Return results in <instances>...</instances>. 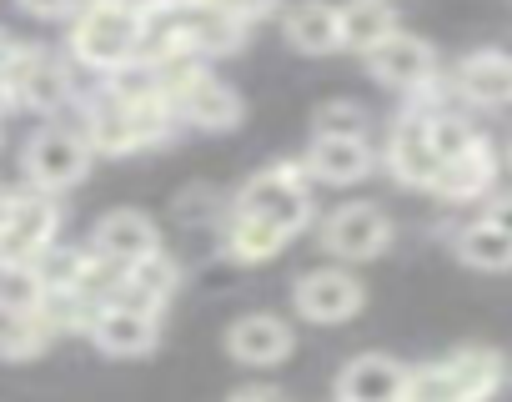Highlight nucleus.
Listing matches in <instances>:
<instances>
[{
  "instance_id": "f257e3e1",
  "label": "nucleus",
  "mask_w": 512,
  "mask_h": 402,
  "mask_svg": "<svg viewBox=\"0 0 512 402\" xmlns=\"http://www.w3.org/2000/svg\"><path fill=\"white\" fill-rule=\"evenodd\" d=\"M141 51V0H86L71 26V56L91 71H116Z\"/></svg>"
},
{
  "instance_id": "f03ea898",
  "label": "nucleus",
  "mask_w": 512,
  "mask_h": 402,
  "mask_svg": "<svg viewBox=\"0 0 512 402\" xmlns=\"http://www.w3.org/2000/svg\"><path fill=\"white\" fill-rule=\"evenodd\" d=\"M307 161H277L267 171H256L241 191H236V207L241 217H256V222H267L277 227L287 242L297 232L312 227V191H307Z\"/></svg>"
},
{
  "instance_id": "7ed1b4c3",
  "label": "nucleus",
  "mask_w": 512,
  "mask_h": 402,
  "mask_svg": "<svg viewBox=\"0 0 512 402\" xmlns=\"http://www.w3.org/2000/svg\"><path fill=\"white\" fill-rule=\"evenodd\" d=\"M86 171H91V146L76 126H41L26 141V181L36 191L61 196L66 186L86 181Z\"/></svg>"
},
{
  "instance_id": "20e7f679",
  "label": "nucleus",
  "mask_w": 512,
  "mask_h": 402,
  "mask_svg": "<svg viewBox=\"0 0 512 402\" xmlns=\"http://www.w3.org/2000/svg\"><path fill=\"white\" fill-rule=\"evenodd\" d=\"M56 227H61V207L51 191H11V217L0 227V262H16V267H31L51 242H56Z\"/></svg>"
},
{
  "instance_id": "39448f33",
  "label": "nucleus",
  "mask_w": 512,
  "mask_h": 402,
  "mask_svg": "<svg viewBox=\"0 0 512 402\" xmlns=\"http://www.w3.org/2000/svg\"><path fill=\"white\" fill-rule=\"evenodd\" d=\"M322 247L337 262H372L392 247V222L372 201H347L322 222Z\"/></svg>"
},
{
  "instance_id": "423d86ee",
  "label": "nucleus",
  "mask_w": 512,
  "mask_h": 402,
  "mask_svg": "<svg viewBox=\"0 0 512 402\" xmlns=\"http://www.w3.org/2000/svg\"><path fill=\"white\" fill-rule=\"evenodd\" d=\"M362 302H367V287H362L357 272H347V267H317V272H307V277L297 282V292H292L297 317H302V322H317V327H332V322L357 317Z\"/></svg>"
},
{
  "instance_id": "0eeeda50",
  "label": "nucleus",
  "mask_w": 512,
  "mask_h": 402,
  "mask_svg": "<svg viewBox=\"0 0 512 402\" xmlns=\"http://www.w3.org/2000/svg\"><path fill=\"white\" fill-rule=\"evenodd\" d=\"M166 101H171L176 121L201 126V131H231V126L241 121V96H236L226 81H216L206 66H196L191 76H181V81L166 91Z\"/></svg>"
},
{
  "instance_id": "6e6552de",
  "label": "nucleus",
  "mask_w": 512,
  "mask_h": 402,
  "mask_svg": "<svg viewBox=\"0 0 512 402\" xmlns=\"http://www.w3.org/2000/svg\"><path fill=\"white\" fill-rule=\"evenodd\" d=\"M367 71H372V81H382L387 91L412 96L422 81H432V76H437V51H432L422 36L392 31L377 51H367Z\"/></svg>"
},
{
  "instance_id": "1a4fd4ad",
  "label": "nucleus",
  "mask_w": 512,
  "mask_h": 402,
  "mask_svg": "<svg viewBox=\"0 0 512 402\" xmlns=\"http://www.w3.org/2000/svg\"><path fill=\"white\" fill-rule=\"evenodd\" d=\"M6 86H11V101H16V106H31V111H41V116H56V111L71 106V96H76L71 71H66L56 56L36 51V46H26V56L16 61V71H11Z\"/></svg>"
},
{
  "instance_id": "9d476101",
  "label": "nucleus",
  "mask_w": 512,
  "mask_h": 402,
  "mask_svg": "<svg viewBox=\"0 0 512 402\" xmlns=\"http://www.w3.org/2000/svg\"><path fill=\"white\" fill-rule=\"evenodd\" d=\"M292 347H297V332L277 312H246L226 327V352L246 367H277L292 357Z\"/></svg>"
},
{
  "instance_id": "9b49d317",
  "label": "nucleus",
  "mask_w": 512,
  "mask_h": 402,
  "mask_svg": "<svg viewBox=\"0 0 512 402\" xmlns=\"http://www.w3.org/2000/svg\"><path fill=\"white\" fill-rule=\"evenodd\" d=\"M382 161H387V171H392L402 186H417V191H432V181H437V171H442V161H437V151H432V141H427V121L412 116V111L392 126Z\"/></svg>"
},
{
  "instance_id": "f8f14e48",
  "label": "nucleus",
  "mask_w": 512,
  "mask_h": 402,
  "mask_svg": "<svg viewBox=\"0 0 512 402\" xmlns=\"http://www.w3.org/2000/svg\"><path fill=\"white\" fill-rule=\"evenodd\" d=\"M91 252L106 257V262H116V267H131V262L161 252V232H156V222H151L146 212L121 207V212H106V217L96 222V232H91Z\"/></svg>"
},
{
  "instance_id": "ddd939ff",
  "label": "nucleus",
  "mask_w": 512,
  "mask_h": 402,
  "mask_svg": "<svg viewBox=\"0 0 512 402\" xmlns=\"http://www.w3.org/2000/svg\"><path fill=\"white\" fill-rule=\"evenodd\" d=\"M106 357H146L161 337V322L156 312H141V307H126V302H111L96 312L91 332H86Z\"/></svg>"
},
{
  "instance_id": "4468645a",
  "label": "nucleus",
  "mask_w": 512,
  "mask_h": 402,
  "mask_svg": "<svg viewBox=\"0 0 512 402\" xmlns=\"http://www.w3.org/2000/svg\"><path fill=\"white\" fill-rule=\"evenodd\" d=\"M407 392V362L387 352H362L337 372V402H402Z\"/></svg>"
},
{
  "instance_id": "2eb2a0df",
  "label": "nucleus",
  "mask_w": 512,
  "mask_h": 402,
  "mask_svg": "<svg viewBox=\"0 0 512 402\" xmlns=\"http://www.w3.org/2000/svg\"><path fill=\"white\" fill-rule=\"evenodd\" d=\"M442 372H447L457 402H492V397L502 392V382H507V357L472 342V347L447 352V357H442Z\"/></svg>"
},
{
  "instance_id": "dca6fc26",
  "label": "nucleus",
  "mask_w": 512,
  "mask_h": 402,
  "mask_svg": "<svg viewBox=\"0 0 512 402\" xmlns=\"http://www.w3.org/2000/svg\"><path fill=\"white\" fill-rule=\"evenodd\" d=\"M457 101L467 106H507L512 101V56L507 51H472L452 76Z\"/></svg>"
},
{
  "instance_id": "f3484780",
  "label": "nucleus",
  "mask_w": 512,
  "mask_h": 402,
  "mask_svg": "<svg viewBox=\"0 0 512 402\" xmlns=\"http://www.w3.org/2000/svg\"><path fill=\"white\" fill-rule=\"evenodd\" d=\"M307 176L312 181H327V186H352L362 176H372L377 166V151L367 141H337V136H312L307 146Z\"/></svg>"
},
{
  "instance_id": "a211bd4d",
  "label": "nucleus",
  "mask_w": 512,
  "mask_h": 402,
  "mask_svg": "<svg viewBox=\"0 0 512 402\" xmlns=\"http://www.w3.org/2000/svg\"><path fill=\"white\" fill-rule=\"evenodd\" d=\"M282 36L302 56H332V51H342L337 6H327V0H297V6H287V16H282Z\"/></svg>"
},
{
  "instance_id": "6ab92c4d",
  "label": "nucleus",
  "mask_w": 512,
  "mask_h": 402,
  "mask_svg": "<svg viewBox=\"0 0 512 402\" xmlns=\"http://www.w3.org/2000/svg\"><path fill=\"white\" fill-rule=\"evenodd\" d=\"M76 131L86 136L91 156H96V151H101V156L141 151V146H136V126H131L126 101H116V96H106V91H96V101H86V111H81V126H76Z\"/></svg>"
},
{
  "instance_id": "aec40b11",
  "label": "nucleus",
  "mask_w": 512,
  "mask_h": 402,
  "mask_svg": "<svg viewBox=\"0 0 512 402\" xmlns=\"http://www.w3.org/2000/svg\"><path fill=\"white\" fill-rule=\"evenodd\" d=\"M492 181H497V156H492L487 141H477L472 151L442 161L432 191H437L442 201H477V196H492Z\"/></svg>"
},
{
  "instance_id": "412c9836",
  "label": "nucleus",
  "mask_w": 512,
  "mask_h": 402,
  "mask_svg": "<svg viewBox=\"0 0 512 402\" xmlns=\"http://www.w3.org/2000/svg\"><path fill=\"white\" fill-rule=\"evenodd\" d=\"M176 287H181V267H176L166 252H151V257H141V262L126 267V282H121V297H116V302L161 317V307L176 297Z\"/></svg>"
},
{
  "instance_id": "4be33fe9",
  "label": "nucleus",
  "mask_w": 512,
  "mask_h": 402,
  "mask_svg": "<svg viewBox=\"0 0 512 402\" xmlns=\"http://www.w3.org/2000/svg\"><path fill=\"white\" fill-rule=\"evenodd\" d=\"M337 26H342V51L367 56L397 31V11L392 0H347V6H337Z\"/></svg>"
},
{
  "instance_id": "5701e85b",
  "label": "nucleus",
  "mask_w": 512,
  "mask_h": 402,
  "mask_svg": "<svg viewBox=\"0 0 512 402\" xmlns=\"http://www.w3.org/2000/svg\"><path fill=\"white\" fill-rule=\"evenodd\" d=\"M452 252H457V262H467V267H477V272H507V267H512V237H507L502 227H492L487 217L467 222V227L452 237Z\"/></svg>"
},
{
  "instance_id": "b1692460",
  "label": "nucleus",
  "mask_w": 512,
  "mask_h": 402,
  "mask_svg": "<svg viewBox=\"0 0 512 402\" xmlns=\"http://www.w3.org/2000/svg\"><path fill=\"white\" fill-rule=\"evenodd\" d=\"M282 247H287V237H282L277 227H267V222H256V217L231 212V222H226V257H231V262L256 267V262H272Z\"/></svg>"
},
{
  "instance_id": "393cba45",
  "label": "nucleus",
  "mask_w": 512,
  "mask_h": 402,
  "mask_svg": "<svg viewBox=\"0 0 512 402\" xmlns=\"http://www.w3.org/2000/svg\"><path fill=\"white\" fill-rule=\"evenodd\" d=\"M56 342V327L46 312H31V317H6L0 322V357L6 362H31L36 352H46Z\"/></svg>"
},
{
  "instance_id": "a878e982",
  "label": "nucleus",
  "mask_w": 512,
  "mask_h": 402,
  "mask_svg": "<svg viewBox=\"0 0 512 402\" xmlns=\"http://www.w3.org/2000/svg\"><path fill=\"white\" fill-rule=\"evenodd\" d=\"M31 272H36V282H41L46 297H56V292H76V282H81V272H86V252H81V247H61V242H51V247L31 262Z\"/></svg>"
},
{
  "instance_id": "bb28decb",
  "label": "nucleus",
  "mask_w": 512,
  "mask_h": 402,
  "mask_svg": "<svg viewBox=\"0 0 512 402\" xmlns=\"http://www.w3.org/2000/svg\"><path fill=\"white\" fill-rule=\"evenodd\" d=\"M41 302H46V292L31 267L0 262V317H31V312H41Z\"/></svg>"
},
{
  "instance_id": "cd10ccee",
  "label": "nucleus",
  "mask_w": 512,
  "mask_h": 402,
  "mask_svg": "<svg viewBox=\"0 0 512 402\" xmlns=\"http://www.w3.org/2000/svg\"><path fill=\"white\" fill-rule=\"evenodd\" d=\"M427 141H432V151H437V161H452V156H462V151H472L477 141H482V131L452 106V111H437V116H427Z\"/></svg>"
},
{
  "instance_id": "c85d7f7f",
  "label": "nucleus",
  "mask_w": 512,
  "mask_h": 402,
  "mask_svg": "<svg viewBox=\"0 0 512 402\" xmlns=\"http://www.w3.org/2000/svg\"><path fill=\"white\" fill-rule=\"evenodd\" d=\"M312 136H337V141H367V111L357 101H327L312 116Z\"/></svg>"
},
{
  "instance_id": "c756f323",
  "label": "nucleus",
  "mask_w": 512,
  "mask_h": 402,
  "mask_svg": "<svg viewBox=\"0 0 512 402\" xmlns=\"http://www.w3.org/2000/svg\"><path fill=\"white\" fill-rule=\"evenodd\" d=\"M402 402H457L442 362H427V367H407V392Z\"/></svg>"
},
{
  "instance_id": "7c9ffc66",
  "label": "nucleus",
  "mask_w": 512,
  "mask_h": 402,
  "mask_svg": "<svg viewBox=\"0 0 512 402\" xmlns=\"http://www.w3.org/2000/svg\"><path fill=\"white\" fill-rule=\"evenodd\" d=\"M186 6H211V11H221V16H231L236 26H256V21H262V16H272L277 6H282V0H186Z\"/></svg>"
},
{
  "instance_id": "2f4dec72",
  "label": "nucleus",
  "mask_w": 512,
  "mask_h": 402,
  "mask_svg": "<svg viewBox=\"0 0 512 402\" xmlns=\"http://www.w3.org/2000/svg\"><path fill=\"white\" fill-rule=\"evenodd\" d=\"M16 6L36 21H66V16L81 11V0H16Z\"/></svg>"
},
{
  "instance_id": "473e14b6",
  "label": "nucleus",
  "mask_w": 512,
  "mask_h": 402,
  "mask_svg": "<svg viewBox=\"0 0 512 402\" xmlns=\"http://www.w3.org/2000/svg\"><path fill=\"white\" fill-rule=\"evenodd\" d=\"M492 227H502L507 237H512V191H497L492 201H487V212H482Z\"/></svg>"
},
{
  "instance_id": "72a5a7b5",
  "label": "nucleus",
  "mask_w": 512,
  "mask_h": 402,
  "mask_svg": "<svg viewBox=\"0 0 512 402\" xmlns=\"http://www.w3.org/2000/svg\"><path fill=\"white\" fill-rule=\"evenodd\" d=\"M231 402H282L277 392H267V387H246V392H236Z\"/></svg>"
},
{
  "instance_id": "f704fd0d",
  "label": "nucleus",
  "mask_w": 512,
  "mask_h": 402,
  "mask_svg": "<svg viewBox=\"0 0 512 402\" xmlns=\"http://www.w3.org/2000/svg\"><path fill=\"white\" fill-rule=\"evenodd\" d=\"M6 217H11V191L0 186V227H6Z\"/></svg>"
},
{
  "instance_id": "c9c22d12",
  "label": "nucleus",
  "mask_w": 512,
  "mask_h": 402,
  "mask_svg": "<svg viewBox=\"0 0 512 402\" xmlns=\"http://www.w3.org/2000/svg\"><path fill=\"white\" fill-rule=\"evenodd\" d=\"M11 106H16V101H11V86H6V81H0V116H6Z\"/></svg>"
},
{
  "instance_id": "e433bc0d",
  "label": "nucleus",
  "mask_w": 512,
  "mask_h": 402,
  "mask_svg": "<svg viewBox=\"0 0 512 402\" xmlns=\"http://www.w3.org/2000/svg\"><path fill=\"white\" fill-rule=\"evenodd\" d=\"M507 166H512V141H507Z\"/></svg>"
}]
</instances>
